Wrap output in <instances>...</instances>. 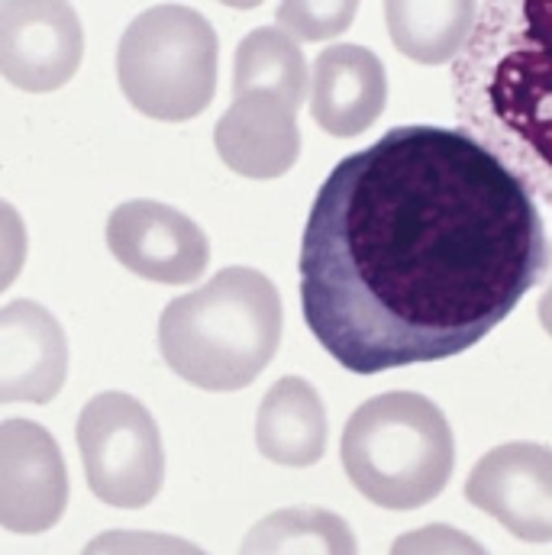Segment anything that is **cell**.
<instances>
[{"mask_svg":"<svg viewBox=\"0 0 552 555\" xmlns=\"http://www.w3.org/2000/svg\"><path fill=\"white\" fill-rule=\"evenodd\" d=\"M107 246L133 275L158 284H191L210 262L204 230L158 201H127L107 220Z\"/></svg>","mask_w":552,"mask_h":555,"instance_id":"9","label":"cell"},{"mask_svg":"<svg viewBox=\"0 0 552 555\" xmlns=\"http://www.w3.org/2000/svg\"><path fill=\"white\" fill-rule=\"evenodd\" d=\"M281 297L256 269H223L204 287L175 297L158 317V349L175 375L204 391L249 388L275 359Z\"/></svg>","mask_w":552,"mask_h":555,"instance_id":"2","label":"cell"},{"mask_svg":"<svg viewBox=\"0 0 552 555\" xmlns=\"http://www.w3.org/2000/svg\"><path fill=\"white\" fill-rule=\"evenodd\" d=\"M343 468L352 488L372 504L416 511L439 498L452 478V426L423 395H378L349 416L343 429Z\"/></svg>","mask_w":552,"mask_h":555,"instance_id":"3","label":"cell"},{"mask_svg":"<svg viewBox=\"0 0 552 555\" xmlns=\"http://www.w3.org/2000/svg\"><path fill=\"white\" fill-rule=\"evenodd\" d=\"M478 7L468 0H391L385 3L388 33L416 65H446L472 36Z\"/></svg>","mask_w":552,"mask_h":555,"instance_id":"14","label":"cell"},{"mask_svg":"<svg viewBox=\"0 0 552 555\" xmlns=\"http://www.w3.org/2000/svg\"><path fill=\"white\" fill-rule=\"evenodd\" d=\"M547 272L527 178L475 133L433 124L346 155L300 240L304 320L352 375L468 352Z\"/></svg>","mask_w":552,"mask_h":555,"instance_id":"1","label":"cell"},{"mask_svg":"<svg viewBox=\"0 0 552 555\" xmlns=\"http://www.w3.org/2000/svg\"><path fill=\"white\" fill-rule=\"evenodd\" d=\"M26 223L13 204L0 201V291H7L26 266Z\"/></svg>","mask_w":552,"mask_h":555,"instance_id":"20","label":"cell"},{"mask_svg":"<svg viewBox=\"0 0 552 555\" xmlns=\"http://www.w3.org/2000/svg\"><path fill=\"white\" fill-rule=\"evenodd\" d=\"M217 29L184 3H155L127 26L117 49L120 91L162 124L194 120L217 91Z\"/></svg>","mask_w":552,"mask_h":555,"instance_id":"4","label":"cell"},{"mask_svg":"<svg viewBox=\"0 0 552 555\" xmlns=\"http://www.w3.org/2000/svg\"><path fill=\"white\" fill-rule=\"evenodd\" d=\"M240 555H359V543L333 511L284 507L246 533Z\"/></svg>","mask_w":552,"mask_h":555,"instance_id":"16","label":"cell"},{"mask_svg":"<svg viewBox=\"0 0 552 555\" xmlns=\"http://www.w3.org/2000/svg\"><path fill=\"white\" fill-rule=\"evenodd\" d=\"M356 10H359V3H352V0H343V3H336V0H330V3H297V0H291V3H281L278 7V29H284L291 39H310V42H317V39H333V36H339L343 29H349V23L356 20Z\"/></svg>","mask_w":552,"mask_h":555,"instance_id":"17","label":"cell"},{"mask_svg":"<svg viewBox=\"0 0 552 555\" xmlns=\"http://www.w3.org/2000/svg\"><path fill=\"white\" fill-rule=\"evenodd\" d=\"M259 452L287 468L317 465L326 452V408L304 378H281L269 388L256 414Z\"/></svg>","mask_w":552,"mask_h":555,"instance_id":"13","label":"cell"},{"mask_svg":"<svg viewBox=\"0 0 552 555\" xmlns=\"http://www.w3.org/2000/svg\"><path fill=\"white\" fill-rule=\"evenodd\" d=\"M310 117L330 137L365 133L388 104V75L382 59L352 42L323 49L310 72Z\"/></svg>","mask_w":552,"mask_h":555,"instance_id":"11","label":"cell"},{"mask_svg":"<svg viewBox=\"0 0 552 555\" xmlns=\"http://www.w3.org/2000/svg\"><path fill=\"white\" fill-rule=\"evenodd\" d=\"M214 142L227 168L236 175L256 181L281 178L300 155L297 111L269 94L233 98L214 130Z\"/></svg>","mask_w":552,"mask_h":555,"instance_id":"12","label":"cell"},{"mask_svg":"<svg viewBox=\"0 0 552 555\" xmlns=\"http://www.w3.org/2000/svg\"><path fill=\"white\" fill-rule=\"evenodd\" d=\"M465 501L527 543L552 540V455L540 442H508L478 459Z\"/></svg>","mask_w":552,"mask_h":555,"instance_id":"8","label":"cell"},{"mask_svg":"<svg viewBox=\"0 0 552 555\" xmlns=\"http://www.w3.org/2000/svg\"><path fill=\"white\" fill-rule=\"evenodd\" d=\"M81 555H207L194 543L168 533H145V530H111L94 537Z\"/></svg>","mask_w":552,"mask_h":555,"instance_id":"18","label":"cell"},{"mask_svg":"<svg viewBox=\"0 0 552 555\" xmlns=\"http://www.w3.org/2000/svg\"><path fill=\"white\" fill-rule=\"evenodd\" d=\"M307 85H310V72L300 42L291 39L284 29L259 26L240 42L233 62V98L269 94L284 101L291 111H297L304 104Z\"/></svg>","mask_w":552,"mask_h":555,"instance_id":"15","label":"cell"},{"mask_svg":"<svg viewBox=\"0 0 552 555\" xmlns=\"http://www.w3.org/2000/svg\"><path fill=\"white\" fill-rule=\"evenodd\" d=\"M68 507V468L52 433L33 420L0 423V527L20 537L52 530Z\"/></svg>","mask_w":552,"mask_h":555,"instance_id":"7","label":"cell"},{"mask_svg":"<svg viewBox=\"0 0 552 555\" xmlns=\"http://www.w3.org/2000/svg\"><path fill=\"white\" fill-rule=\"evenodd\" d=\"M391 555H488V550L449 524H429L398 537Z\"/></svg>","mask_w":552,"mask_h":555,"instance_id":"19","label":"cell"},{"mask_svg":"<svg viewBox=\"0 0 552 555\" xmlns=\"http://www.w3.org/2000/svg\"><path fill=\"white\" fill-rule=\"evenodd\" d=\"M85 55V29L72 3H0V75L29 94L68 85Z\"/></svg>","mask_w":552,"mask_h":555,"instance_id":"6","label":"cell"},{"mask_svg":"<svg viewBox=\"0 0 552 555\" xmlns=\"http://www.w3.org/2000/svg\"><path fill=\"white\" fill-rule=\"evenodd\" d=\"M68 375L62 323L36 300L0 307V404H49Z\"/></svg>","mask_w":552,"mask_h":555,"instance_id":"10","label":"cell"},{"mask_svg":"<svg viewBox=\"0 0 552 555\" xmlns=\"http://www.w3.org/2000/svg\"><path fill=\"white\" fill-rule=\"evenodd\" d=\"M88 488L98 501L139 511L155 501L165 478L158 423L124 391H104L85 404L75 429Z\"/></svg>","mask_w":552,"mask_h":555,"instance_id":"5","label":"cell"}]
</instances>
